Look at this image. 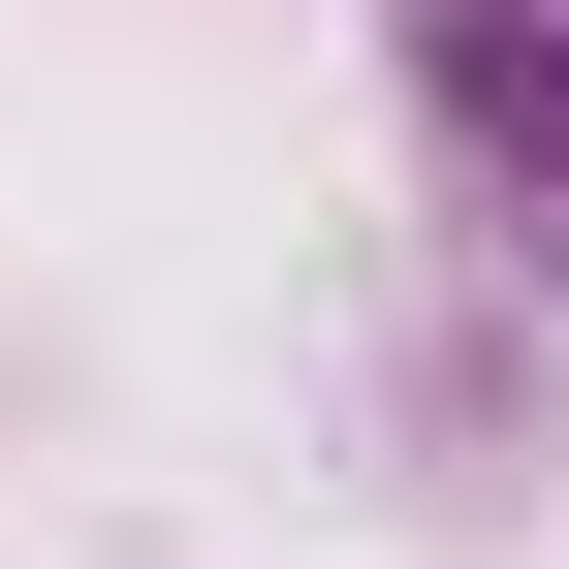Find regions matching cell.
Masks as SVG:
<instances>
[{"mask_svg": "<svg viewBox=\"0 0 569 569\" xmlns=\"http://www.w3.org/2000/svg\"><path fill=\"white\" fill-rule=\"evenodd\" d=\"M380 32H411V127H443L475 253L569 284V0H380Z\"/></svg>", "mask_w": 569, "mask_h": 569, "instance_id": "6da1fadb", "label": "cell"}]
</instances>
